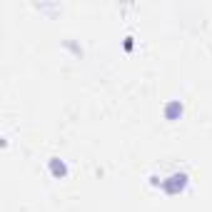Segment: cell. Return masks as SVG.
Listing matches in <instances>:
<instances>
[{"label": "cell", "instance_id": "6da1fadb", "mask_svg": "<svg viewBox=\"0 0 212 212\" xmlns=\"http://www.w3.org/2000/svg\"><path fill=\"white\" fill-rule=\"evenodd\" d=\"M53 170H55V172H60V175H62V172H65V167H62V165H58V162H55V165H53Z\"/></svg>", "mask_w": 212, "mask_h": 212}]
</instances>
